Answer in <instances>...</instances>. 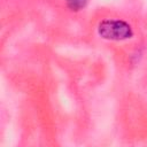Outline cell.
<instances>
[{
  "instance_id": "6da1fadb",
  "label": "cell",
  "mask_w": 147,
  "mask_h": 147,
  "mask_svg": "<svg viewBox=\"0 0 147 147\" xmlns=\"http://www.w3.org/2000/svg\"><path fill=\"white\" fill-rule=\"evenodd\" d=\"M98 33L107 40H125L133 36L131 25L123 20H103L98 25Z\"/></svg>"
},
{
  "instance_id": "7a4b0ae2",
  "label": "cell",
  "mask_w": 147,
  "mask_h": 147,
  "mask_svg": "<svg viewBox=\"0 0 147 147\" xmlns=\"http://www.w3.org/2000/svg\"><path fill=\"white\" fill-rule=\"evenodd\" d=\"M87 1L88 0H65V3H67V6L70 10L78 11V10L83 9L86 6Z\"/></svg>"
}]
</instances>
